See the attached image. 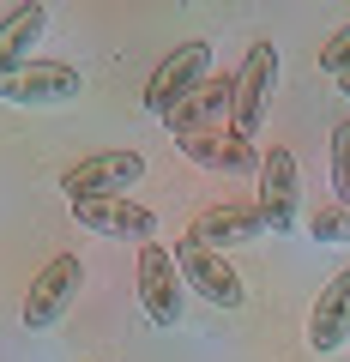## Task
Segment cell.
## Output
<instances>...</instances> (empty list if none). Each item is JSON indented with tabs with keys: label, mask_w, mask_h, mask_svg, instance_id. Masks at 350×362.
I'll return each instance as SVG.
<instances>
[{
	"label": "cell",
	"mask_w": 350,
	"mask_h": 362,
	"mask_svg": "<svg viewBox=\"0 0 350 362\" xmlns=\"http://www.w3.org/2000/svg\"><path fill=\"white\" fill-rule=\"evenodd\" d=\"M230 103H235V73L230 78H206V85L187 97L175 115L163 121L169 127V139H182V133H211V127H223L230 121Z\"/></svg>",
	"instance_id": "cell-13"
},
{
	"label": "cell",
	"mask_w": 350,
	"mask_h": 362,
	"mask_svg": "<svg viewBox=\"0 0 350 362\" xmlns=\"http://www.w3.org/2000/svg\"><path fill=\"white\" fill-rule=\"evenodd\" d=\"M73 218H78V230H97L109 242H139V247L157 230V218L139 199H73Z\"/></svg>",
	"instance_id": "cell-9"
},
{
	"label": "cell",
	"mask_w": 350,
	"mask_h": 362,
	"mask_svg": "<svg viewBox=\"0 0 350 362\" xmlns=\"http://www.w3.org/2000/svg\"><path fill=\"white\" fill-rule=\"evenodd\" d=\"M308 235H314V242H350V206H338V199L320 206L308 218Z\"/></svg>",
	"instance_id": "cell-15"
},
{
	"label": "cell",
	"mask_w": 350,
	"mask_h": 362,
	"mask_svg": "<svg viewBox=\"0 0 350 362\" xmlns=\"http://www.w3.org/2000/svg\"><path fill=\"white\" fill-rule=\"evenodd\" d=\"M182 272H175V254L163 242L139 247V308L151 326H182Z\"/></svg>",
	"instance_id": "cell-6"
},
{
	"label": "cell",
	"mask_w": 350,
	"mask_h": 362,
	"mask_svg": "<svg viewBox=\"0 0 350 362\" xmlns=\"http://www.w3.org/2000/svg\"><path fill=\"white\" fill-rule=\"evenodd\" d=\"M266 230V218H259V206H242V199H223V206H206L194 218V242L199 247H211V254H223V247H235V242H254V235Z\"/></svg>",
	"instance_id": "cell-11"
},
{
	"label": "cell",
	"mask_w": 350,
	"mask_h": 362,
	"mask_svg": "<svg viewBox=\"0 0 350 362\" xmlns=\"http://www.w3.org/2000/svg\"><path fill=\"white\" fill-rule=\"evenodd\" d=\"M169 254H175V272H182V284H187V290H199V296H206L211 308H242V302H247L242 272H235L223 254L199 247L194 235H182V242L169 247Z\"/></svg>",
	"instance_id": "cell-3"
},
{
	"label": "cell",
	"mask_w": 350,
	"mask_h": 362,
	"mask_svg": "<svg viewBox=\"0 0 350 362\" xmlns=\"http://www.w3.org/2000/svg\"><path fill=\"white\" fill-rule=\"evenodd\" d=\"M206 78H211V42L194 37V42H182V49L151 73V85H145V109H151L157 121H169L199 85H206Z\"/></svg>",
	"instance_id": "cell-2"
},
{
	"label": "cell",
	"mask_w": 350,
	"mask_h": 362,
	"mask_svg": "<svg viewBox=\"0 0 350 362\" xmlns=\"http://www.w3.org/2000/svg\"><path fill=\"white\" fill-rule=\"evenodd\" d=\"M133 181H145V157L139 151H97L85 163H73L61 175L66 199H127Z\"/></svg>",
	"instance_id": "cell-5"
},
{
	"label": "cell",
	"mask_w": 350,
	"mask_h": 362,
	"mask_svg": "<svg viewBox=\"0 0 350 362\" xmlns=\"http://www.w3.org/2000/svg\"><path fill=\"white\" fill-rule=\"evenodd\" d=\"M78 284H85V266H78V254H54L49 266L30 278V290H25V326H30V332H42V326H61L66 314H73V302H78Z\"/></svg>",
	"instance_id": "cell-4"
},
{
	"label": "cell",
	"mask_w": 350,
	"mask_h": 362,
	"mask_svg": "<svg viewBox=\"0 0 350 362\" xmlns=\"http://www.w3.org/2000/svg\"><path fill=\"white\" fill-rule=\"evenodd\" d=\"M338 90H344V97H350V73H344V78H338Z\"/></svg>",
	"instance_id": "cell-18"
},
{
	"label": "cell",
	"mask_w": 350,
	"mask_h": 362,
	"mask_svg": "<svg viewBox=\"0 0 350 362\" xmlns=\"http://www.w3.org/2000/svg\"><path fill=\"white\" fill-rule=\"evenodd\" d=\"M320 73H332V78H344V73H350V18L320 42Z\"/></svg>",
	"instance_id": "cell-17"
},
{
	"label": "cell",
	"mask_w": 350,
	"mask_h": 362,
	"mask_svg": "<svg viewBox=\"0 0 350 362\" xmlns=\"http://www.w3.org/2000/svg\"><path fill=\"white\" fill-rule=\"evenodd\" d=\"M42 30H49V6L42 0H25L13 13H0V78L30 66V49H37Z\"/></svg>",
	"instance_id": "cell-14"
},
{
	"label": "cell",
	"mask_w": 350,
	"mask_h": 362,
	"mask_svg": "<svg viewBox=\"0 0 350 362\" xmlns=\"http://www.w3.org/2000/svg\"><path fill=\"white\" fill-rule=\"evenodd\" d=\"M175 145H182V151L194 157L199 169H211V175H259V151H254V139H242V133H230V127L182 133Z\"/></svg>",
	"instance_id": "cell-10"
},
{
	"label": "cell",
	"mask_w": 350,
	"mask_h": 362,
	"mask_svg": "<svg viewBox=\"0 0 350 362\" xmlns=\"http://www.w3.org/2000/svg\"><path fill=\"white\" fill-rule=\"evenodd\" d=\"M332 181H338V206H350V121L332 127Z\"/></svg>",
	"instance_id": "cell-16"
},
{
	"label": "cell",
	"mask_w": 350,
	"mask_h": 362,
	"mask_svg": "<svg viewBox=\"0 0 350 362\" xmlns=\"http://www.w3.org/2000/svg\"><path fill=\"white\" fill-rule=\"evenodd\" d=\"M259 218H266V230H290L296 223V151L290 145H272V151L259 157Z\"/></svg>",
	"instance_id": "cell-8"
},
{
	"label": "cell",
	"mask_w": 350,
	"mask_h": 362,
	"mask_svg": "<svg viewBox=\"0 0 350 362\" xmlns=\"http://www.w3.org/2000/svg\"><path fill=\"white\" fill-rule=\"evenodd\" d=\"M344 344H350V266L320 290V302H314V314H308V350L332 356V350H344Z\"/></svg>",
	"instance_id": "cell-12"
},
{
	"label": "cell",
	"mask_w": 350,
	"mask_h": 362,
	"mask_svg": "<svg viewBox=\"0 0 350 362\" xmlns=\"http://www.w3.org/2000/svg\"><path fill=\"white\" fill-rule=\"evenodd\" d=\"M278 90V42L272 37H254L242 54V66H235V103H230V133H242V139H254L259 127H266V103H272Z\"/></svg>",
	"instance_id": "cell-1"
},
{
	"label": "cell",
	"mask_w": 350,
	"mask_h": 362,
	"mask_svg": "<svg viewBox=\"0 0 350 362\" xmlns=\"http://www.w3.org/2000/svg\"><path fill=\"white\" fill-rule=\"evenodd\" d=\"M78 90H85V78H78V66H66V61H30V66H18V73L0 78V97H6V103H25V109L73 103Z\"/></svg>",
	"instance_id": "cell-7"
}]
</instances>
